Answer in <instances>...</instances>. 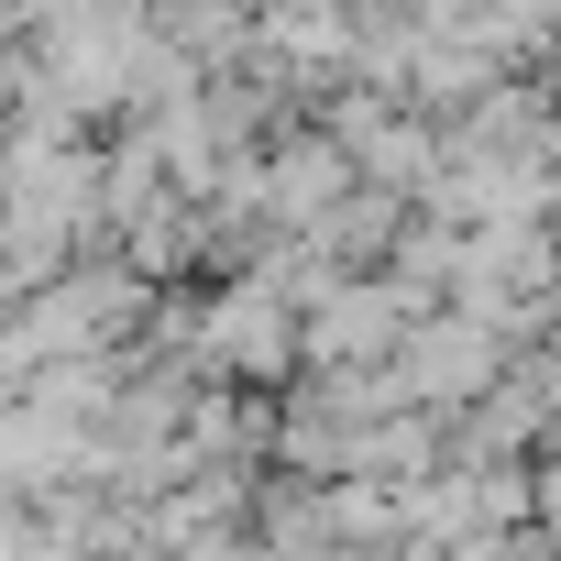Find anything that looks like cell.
<instances>
[{
  "instance_id": "2",
  "label": "cell",
  "mask_w": 561,
  "mask_h": 561,
  "mask_svg": "<svg viewBox=\"0 0 561 561\" xmlns=\"http://www.w3.org/2000/svg\"><path fill=\"white\" fill-rule=\"evenodd\" d=\"M397 331H408L397 287H342V298L309 309V353L320 364H375V353H397Z\"/></svg>"
},
{
  "instance_id": "3",
  "label": "cell",
  "mask_w": 561,
  "mask_h": 561,
  "mask_svg": "<svg viewBox=\"0 0 561 561\" xmlns=\"http://www.w3.org/2000/svg\"><path fill=\"white\" fill-rule=\"evenodd\" d=\"M198 353H209V364H231V375H275V364H287V309H275V287L220 298V309L198 320Z\"/></svg>"
},
{
  "instance_id": "4",
  "label": "cell",
  "mask_w": 561,
  "mask_h": 561,
  "mask_svg": "<svg viewBox=\"0 0 561 561\" xmlns=\"http://www.w3.org/2000/svg\"><path fill=\"white\" fill-rule=\"evenodd\" d=\"M331 187H342V154H331V144H287V154L264 165V198L287 209V220H320Z\"/></svg>"
},
{
  "instance_id": "1",
  "label": "cell",
  "mask_w": 561,
  "mask_h": 561,
  "mask_svg": "<svg viewBox=\"0 0 561 561\" xmlns=\"http://www.w3.org/2000/svg\"><path fill=\"white\" fill-rule=\"evenodd\" d=\"M484 375H495L484 320H430V331H397V386H419V397H473Z\"/></svg>"
}]
</instances>
